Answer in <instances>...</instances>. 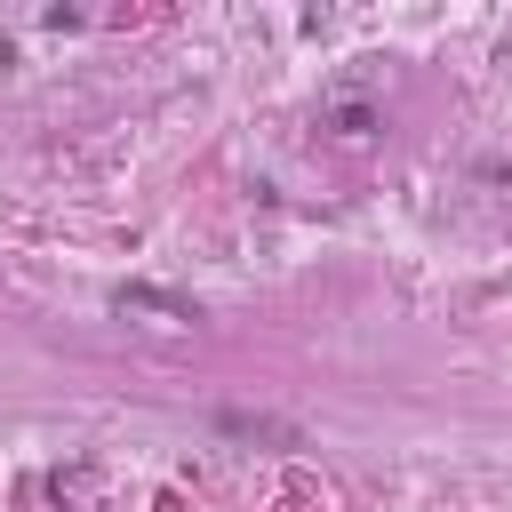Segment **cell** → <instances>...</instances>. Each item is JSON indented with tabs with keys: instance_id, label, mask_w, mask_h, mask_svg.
Returning a JSON list of instances; mask_svg holds the SVG:
<instances>
[{
	"instance_id": "6da1fadb",
	"label": "cell",
	"mask_w": 512,
	"mask_h": 512,
	"mask_svg": "<svg viewBox=\"0 0 512 512\" xmlns=\"http://www.w3.org/2000/svg\"><path fill=\"white\" fill-rule=\"evenodd\" d=\"M120 304H136V312H168V320H192V304H184V296L144 288V280H128V288H120Z\"/></svg>"
}]
</instances>
